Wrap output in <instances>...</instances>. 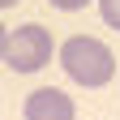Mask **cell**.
Segmentation results:
<instances>
[{
    "label": "cell",
    "mask_w": 120,
    "mask_h": 120,
    "mask_svg": "<svg viewBox=\"0 0 120 120\" xmlns=\"http://www.w3.org/2000/svg\"><path fill=\"white\" fill-rule=\"evenodd\" d=\"M60 69L77 86L99 90V86H107L116 77V52L94 34H73V39L60 43Z\"/></svg>",
    "instance_id": "obj_1"
},
{
    "label": "cell",
    "mask_w": 120,
    "mask_h": 120,
    "mask_svg": "<svg viewBox=\"0 0 120 120\" xmlns=\"http://www.w3.org/2000/svg\"><path fill=\"white\" fill-rule=\"evenodd\" d=\"M52 52H56L52 34H47L39 22H26V26H17V30H9L4 64H9L13 73H39V69L52 60Z\"/></svg>",
    "instance_id": "obj_2"
},
{
    "label": "cell",
    "mask_w": 120,
    "mask_h": 120,
    "mask_svg": "<svg viewBox=\"0 0 120 120\" xmlns=\"http://www.w3.org/2000/svg\"><path fill=\"white\" fill-rule=\"evenodd\" d=\"M22 116H26V120H77V107H73V99L64 94V90H56V86H39L34 94L26 99Z\"/></svg>",
    "instance_id": "obj_3"
},
{
    "label": "cell",
    "mask_w": 120,
    "mask_h": 120,
    "mask_svg": "<svg viewBox=\"0 0 120 120\" xmlns=\"http://www.w3.org/2000/svg\"><path fill=\"white\" fill-rule=\"evenodd\" d=\"M99 13L112 30H120V0H99Z\"/></svg>",
    "instance_id": "obj_4"
},
{
    "label": "cell",
    "mask_w": 120,
    "mask_h": 120,
    "mask_svg": "<svg viewBox=\"0 0 120 120\" xmlns=\"http://www.w3.org/2000/svg\"><path fill=\"white\" fill-rule=\"evenodd\" d=\"M52 9H64V13H77V9H86L90 0H47Z\"/></svg>",
    "instance_id": "obj_5"
},
{
    "label": "cell",
    "mask_w": 120,
    "mask_h": 120,
    "mask_svg": "<svg viewBox=\"0 0 120 120\" xmlns=\"http://www.w3.org/2000/svg\"><path fill=\"white\" fill-rule=\"evenodd\" d=\"M4 47H9V30L0 26V64H4Z\"/></svg>",
    "instance_id": "obj_6"
},
{
    "label": "cell",
    "mask_w": 120,
    "mask_h": 120,
    "mask_svg": "<svg viewBox=\"0 0 120 120\" xmlns=\"http://www.w3.org/2000/svg\"><path fill=\"white\" fill-rule=\"evenodd\" d=\"M13 4H17V0H0V9H13Z\"/></svg>",
    "instance_id": "obj_7"
}]
</instances>
